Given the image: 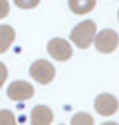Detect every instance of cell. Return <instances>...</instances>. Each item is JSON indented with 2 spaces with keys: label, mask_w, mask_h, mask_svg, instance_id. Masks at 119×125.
<instances>
[{
  "label": "cell",
  "mask_w": 119,
  "mask_h": 125,
  "mask_svg": "<svg viewBox=\"0 0 119 125\" xmlns=\"http://www.w3.org/2000/svg\"><path fill=\"white\" fill-rule=\"evenodd\" d=\"M97 31L96 23L91 20H86L78 23L70 33V39L80 49H87L95 40Z\"/></svg>",
  "instance_id": "obj_1"
},
{
  "label": "cell",
  "mask_w": 119,
  "mask_h": 125,
  "mask_svg": "<svg viewBox=\"0 0 119 125\" xmlns=\"http://www.w3.org/2000/svg\"><path fill=\"white\" fill-rule=\"evenodd\" d=\"M29 74L36 82L46 85L53 81L56 75V70L50 62L41 59L35 61L31 64L29 68Z\"/></svg>",
  "instance_id": "obj_2"
},
{
  "label": "cell",
  "mask_w": 119,
  "mask_h": 125,
  "mask_svg": "<svg viewBox=\"0 0 119 125\" xmlns=\"http://www.w3.org/2000/svg\"><path fill=\"white\" fill-rule=\"evenodd\" d=\"M119 44V36L113 29L105 28L100 30L95 37V46L102 54L114 52Z\"/></svg>",
  "instance_id": "obj_3"
},
{
  "label": "cell",
  "mask_w": 119,
  "mask_h": 125,
  "mask_svg": "<svg viewBox=\"0 0 119 125\" xmlns=\"http://www.w3.org/2000/svg\"><path fill=\"white\" fill-rule=\"evenodd\" d=\"M47 50L49 55L60 62L67 61L72 56V48L69 43L61 38H54L49 41Z\"/></svg>",
  "instance_id": "obj_4"
},
{
  "label": "cell",
  "mask_w": 119,
  "mask_h": 125,
  "mask_svg": "<svg viewBox=\"0 0 119 125\" xmlns=\"http://www.w3.org/2000/svg\"><path fill=\"white\" fill-rule=\"evenodd\" d=\"M34 88L26 81H14L7 89V96L15 102H22L32 98Z\"/></svg>",
  "instance_id": "obj_5"
},
{
  "label": "cell",
  "mask_w": 119,
  "mask_h": 125,
  "mask_svg": "<svg viewBox=\"0 0 119 125\" xmlns=\"http://www.w3.org/2000/svg\"><path fill=\"white\" fill-rule=\"evenodd\" d=\"M94 106L96 111L99 115L110 116L117 111L118 101L113 95L108 93H102L96 98Z\"/></svg>",
  "instance_id": "obj_6"
},
{
  "label": "cell",
  "mask_w": 119,
  "mask_h": 125,
  "mask_svg": "<svg viewBox=\"0 0 119 125\" xmlns=\"http://www.w3.org/2000/svg\"><path fill=\"white\" fill-rule=\"evenodd\" d=\"M54 120L52 109L44 104L36 105L30 112L31 125H51Z\"/></svg>",
  "instance_id": "obj_7"
},
{
  "label": "cell",
  "mask_w": 119,
  "mask_h": 125,
  "mask_svg": "<svg viewBox=\"0 0 119 125\" xmlns=\"http://www.w3.org/2000/svg\"><path fill=\"white\" fill-rule=\"evenodd\" d=\"M15 40V30L12 26L0 25V54L5 53Z\"/></svg>",
  "instance_id": "obj_8"
},
{
  "label": "cell",
  "mask_w": 119,
  "mask_h": 125,
  "mask_svg": "<svg viewBox=\"0 0 119 125\" xmlns=\"http://www.w3.org/2000/svg\"><path fill=\"white\" fill-rule=\"evenodd\" d=\"M96 0H68L69 9L76 15H85L96 6Z\"/></svg>",
  "instance_id": "obj_9"
},
{
  "label": "cell",
  "mask_w": 119,
  "mask_h": 125,
  "mask_svg": "<svg viewBox=\"0 0 119 125\" xmlns=\"http://www.w3.org/2000/svg\"><path fill=\"white\" fill-rule=\"evenodd\" d=\"M70 125H94V118L87 112H78L72 116Z\"/></svg>",
  "instance_id": "obj_10"
},
{
  "label": "cell",
  "mask_w": 119,
  "mask_h": 125,
  "mask_svg": "<svg viewBox=\"0 0 119 125\" xmlns=\"http://www.w3.org/2000/svg\"><path fill=\"white\" fill-rule=\"evenodd\" d=\"M0 125H17L15 114L10 109L0 110Z\"/></svg>",
  "instance_id": "obj_11"
},
{
  "label": "cell",
  "mask_w": 119,
  "mask_h": 125,
  "mask_svg": "<svg viewBox=\"0 0 119 125\" xmlns=\"http://www.w3.org/2000/svg\"><path fill=\"white\" fill-rule=\"evenodd\" d=\"M40 0H14V3L17 7L24 10L33 9L39 4Z\"/></svg>",
  "instance_id": "obj_12"
},
{
  "label": "cell",
  "mask_w": 119,
  "mask_h": 125,
  "mask_svg": "<svg viewBox=\"0 0 119 125\" xmlns=\"http://www.w3.org/2000/svg\"><path fill=\"white\" fill-rule=\"evenodd\" d=\"M10 11V6L7 0H0V20L8 16Z\"/></svg>",
  "instance_id": "obj_13"
},
{
  "label": "cell",
  "mask_w": 119,
  "mask_h": 125,
  "mask_svg": "<svg viewBox=\"0 0 119 125\" xmlns=\"http://www.w3.org/2000/svg\"><path fill=\"white\" fill-rule=\"evenodd\" d=\"M8 77V70L6 65L0 62V89L2 88V86L4 85L6 79Z\"/></svg>",
  "instance_id": "obj_14"
},
{
  "label": "cell",
  "mask_w": 119,
  "mask_h": 125,
  "mask_svg": "<svg viewBox=\"0 0 119 125\" xmlns=\"http://www.w3.org/2000/svg\"><path fill=\"white\" fill-rule=\"evenodd\" d=\"M101 125H118L116 122H113V121H108V122H104L102 123Z\"/></svg>",
  "instance_id": "obj_15"
},
{
  "label": "cell",
  "mask_w": 119,
  "mask_h": 125,
  "mask_svg": "<svg viewBox=\"0 0 119 125\" xmlns=\"http://www.w3.org/2000/svg\"><path fill=\"white\" fill-rule=\"evenodd\" d=\"M117 16H118V20H119V10H118V14H117Z\"/></svg>",
  "instance_id": "obj_16"
},
{
  "label": "cell",
  "mask_w": 119,
  "mask_h": 125,
  "mask_svg": "<svg viewBox=\"0 0 119 125\" xmlns=\"http://www.w3.org/2000/svg\"><path fill=\"white\" fill-rule=\"evenodd\" d=\"M60 125H65V124H60Z\"/></svg>",
  "instance_id": "obj_17"
}]
</instances>
